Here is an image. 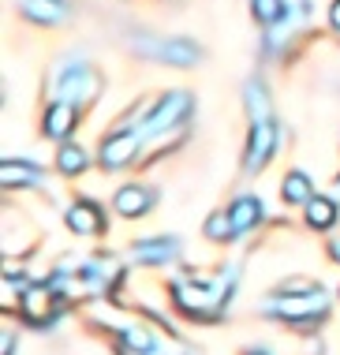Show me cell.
I'll return each mask as SVG.
<instances>
[{
	"mask_svg": "<svg viewBox=\"0 0 340 355\" xmlns=\"http://www.w3.org/2000/svg\"><path fill=\"white\" fill-rule=\"evenodd\" d=\"M236 277H239V270L228 266V270L213 273L210 281H176L172 284V295H176V303L187 314H194V318H213L228 303L232 288H236Z\"/></svg>",
	"mask_w": 340,
	"mask_h": 355,
	"instance_id": "cell-1",
	"label": "cell"
},
{
	"mask_svg": "<svg viewBox=\"0 0 340 355\" xmlns=\"http://www.w3.org/2000/svg\"><path fill=\"white\" fill-rule=\"evenodd\" d=\"M329 311V300L322 292H303V295H273L266 303V314L269 318H280V322H314Z\"/></svg>",
	"mask_w": 340,
	"mask_h": 355,
	"instance_id": "cell-2",
	"label": "cell"
},
{
	"mask_svg": "<svg viewBox=\"0 0 340 355\" xmlns=\"http://www.w3.org/2000/svg\"><path fill=\"white\" fill-rule=\"evenodd\" d=\"M97 86H101V79H97V71L90 68V64L67 60L64 68L56 71V101L83 105V101H90L97 94Z\"/></svg>",
	"mask_w": 340,
	"mask_h": 355,
	"instance_id": "cell-3",
	"label": "cell"
},
{
	"mask_svg": "<svg viewBox=\"0 0 340 355\" xmlns=\"http://www.w3.org/2000/svg\"><path fill=\"white\" fill-rule=\"evenodd\" d=\"M131 45L150 60H164V64H176V68H191L198 60V45L183 42V37H153V34H139L131 37Z\"/></svg>",
	"mask_w": 340,
	"mask_h": 355,
	"instance_id": "cell-4",
	"label": "cell"
},
{
	"mask_svg": "<svg viewBox=\"0 0 340 355\" xmlns=\"http://www.w3.org/2000/svg\"><path fill=\"white\" fill-rule=\"evenodd\" d=\"M187 112H191V98L183 90H172V94H164V98L158 101V109H153L150 116L135 128V135H139V139H153V135H161V131L176 128Z\"/></svg>",
	"mask_w": 340,
	"mask_h": 355,
	"instance_id": "cell-5",
	"label": "cell"
},
{
	"mask_svg": "<svg viewBox=\"0 0 340 355\" xmlns=\"http://www.w3.org/2000/svg\"><path fill=\"white\" fill-rule=\"evenodd\" d=\"M277 150V123H255L250 128V139H247V153H243V172H258L266 165L269 157H273Z\"/></svg>",
	"mask_w": 340,
	"mask_h": 355,
	"instance_id": "cell-6",
	"label": "cell"
},
{
	"mask_svg": "<svg viewBox=\"0 0 340 355\" xmlns=\"http://www.w3.org/2000/svg\"><path fill=\"white\" fill-rule=\"evenodd\" d=\"M176 254H180V243H176V239H169V236L131 243V258H135V262H142V266H161V262H169V258H176Z\"/></svg>",
	"mask_w": 340,
	"mask_h": 355,
	"instance_id": "cell-7",
	"label": "cell"
},
{
	"mask_svg": "<svg viewBox=\"0 0 340 355\" xmlns=\"http://www.w3.org/2000/svg\"><path fill=\"white\" fill-rule=\"evenodd\" d=\"M139 135H135V128L131 131H124V135H116V139H109L101 146V165L105 168H120V165H128L131 161V153L139 150Z\"/></svg>",
	"mask_w": 340,
	"mask_h": 355,
	"instance_id": "cell-8",
	"label": "cell"
},
{
	"mask_svg": "<svg viewBox=\"0 0 340 355\" xmlns=\"http://www.w3.org/2000/svg\"><path fill=\"white\" fill-rule=\"evenodd\" d=\"M23 15L37 26H53V23H64L67 19V4L64 0H19Z\"/></svg>",
	"mask_w": 340,
	"mask_h": 355,
	"instance_id": "cell-9",
	"label": "cell"
},
{
	"mask_svg": "<svg viewBox=\"0 0 340 355\" xmlns=\"http://www.w3.org/2000/svg\"><path fill=\"white\" fill-rule=\"evenodd\" d=\"M112 206L120 209L124 217H142L146 209L153 206V191L150 187H135V184L120 187V191H116V198H112Z\"/></svg>",
	"mask_w": 340,
	"mask_h": 355,
	"instance_id": "cell-10",
	"label": "cell"
},
{
	"mask_svg": "<svg viewBox=\"0 0 340 355\" xmlns=\"http://www.w3.org/2000/svg\"><path fill=\"white\" fill-rule=\"evenodd\" d=\"M67 225H71L79 236H97L105 228V214L94 202H75L71 209H67Z\"/></svg>",
	"mask_w": 340,
	"mask_h": 355,
	"instance_id": "cell-11",
	"label": "cell"
},
{
	"mask_svg": "<svg viewBox=\"0 0 340 355\" xmlns=\"http://www.w3.org/2000/svg\"><path fill=\"white\" fill-rule=\"evenodd\" d=\"M75 120H79V105H71V101H56L53 109L45 112V135L64 139L67 131L75 128Z\"/></svg>",
	"mask_w": 340,
	"mask_h": 355,
	"instance_id": "cell-12",
	"label": "cell"
},
{
	"mask_svg": "<svg viewBox=\"0 0 340 355\" xmlns=\"http://www.w3.org/2000/svg\"><path fill=\"white\" fill-rule=\"evenodd\" d=\"M243 101H247V112H250V128H255V123H269V120H273V109H269V94H266V86H262L258 79L247 83V90H243Z\"/></svg>",
	"mask_w": 340,
	"mask_h": 355,
	"instance_id": "cell-13",
	"label": "cell"
},
{
	"mask_svg": "<svg viewBox=\"0 0 340 355\" xmlns=\"http://www.w3.org/2000/svg\"><path fill=\"white\" fill-rule=\"evenodd\" d=\"M49 303H53V292H49V288H26V295H23V318L34 322V325H45L49 318H53Z\"/></svg>",
	"mask_w": 340,
	"mask_h": 355,
	"instance_id": "cell-14",
	"label": "cell"
},
{
	"mask_svg": "<svg viewBox=\"0 0 340 355\" xmlns=\"http://www.w3.org/2000/svg\"><path fill=\"white\" fill-rule=\"evenodd\" d=\"M42 168L34 165H23V161H4V168H0V180H4V187H42Z\"/></svg>",
	"mask_w": 340,
	"mask_h": 355,
	"instance_id": "cell-15",
	"label": "cell"
},
{
	"mask_svg": "<svg viewBox=\"0 0 340 355\" xmlns=\"http://www.w3.org/2000/svg\"><path fill=\"white\" fill-rule=\"evenodd\" d=\"M228 217H232V232L239 236V232H247V228H255V220L262 217V202H258V198H250V195H243V198L232 202Z\"/></svg>",
	"mask_w": 340,
	"mask_h": 355,
	"instance_id": "cell-16",
	"label": "cell"
},
{
	"mask_svg": "<svg viewBox=\"0 0 340 355\" xmlns=\"http://www.w3.org/2000/svg\"><path fill=\"white\" fill-rule=\"evenodd\" d=\"M280 195H284V202H291V206H307L310 198H314L310 176H303V172H288L284 184H280Z\"/></svg>",
	"mask_w": 340,
	"mask_h": 355,
	"instance_id": "cell-17",
	"label": "cell"
},
{
	"mask_svg": "<svg viewBox=\"0 0 340 355\" xmlns=\"http://www.w3.org/2000/svg\"><path fill=\"white\" fill-rule=\"evenodd\" d=\"M250 8H255L262 26H277L288 15V0H250Z\"/></svg>",
	"mask_w": 340,
	"mask_h": 355,
	"instance_id": "cell-18",
	"label": "cell"
},
{
	"mask_svg": "<svg viewBox=\"0 0 340 355\" xmlns=\"http://www.w3.org/2000/svg\"><path fill=\"white\" fill-rule=\"evenodd\" d=\"M307 220L314 228H329L337 220V206L329 202V198H310L307 202Z\"/></svg>",
	"mask_w": 340,
	"mask_h": 355,
	"instance_id": "cell-19",
	"label": "cell"
},
{
	"mask_svg": "<svg viewBox=\"0 0 340 355\" xmlns=\"http://www.w3.org/2000/svg\"><path fill=\"white\" fill-rule=\"evenodd\" d=\"M56 168H60L64 176H75V172H83V168H86V150H83V146H60Z\"/></svg>",
	"mask_w": 340,
	"mask_h": 355,
	"instance_id": "cell-20",
	"label": "cell"
},
{
	"mask_svg": "<svg viewBox=\"0 0 340 355\" xmlns=\"http://www.w3.org/2000/svg\"><path fill=\"white\" fill-rule=\"evenodd\" d=\"M206 236L210 239H232V236H236V232H232V217L228 214H213L206 220Z\"/></svg>",
	"mask_w": 340,
	"mask_h": 355,
	"instance_id": "cell-21",
	"label": "cell"
},
{
	"mask_svg": "<svg viewBox=\"0 0 340 355\" xmlns=\"http://www.w3.org/2000/svg\"><path fill=\"white\" fill-rule=\"evenodd\" d=\"M329 23H333V26H337V34H340V0L333 4V12H329Z\"/></svg>",
	"mask_w": 340,
	"mask_h": 355,
	"instance_id": "cell-22",
	"label": "cell"
},
{
	"mask_svg": "<svg viewBox=\"0 0 340 355\" xmlns=\"http://www.w3.org/2000/svg\"><path fill=\"white\" fill-rule=\"evenodd\" d=\"M333 258H340V239H333Z\"/></svg>",
	"mask_w": 340,
	"mask_h": 355,
	"instance_id": "cell-23",
	"label": "cell"
},
{
	"mask_svg": "<svg viewBox=\"0 0 340 355\" xmlns=\"http://www.w3.org/2000/svg\"><path fill=\"white\" fill-rule=\"evenodd\" d=\"M247 355H266V352H247Z\"/></svg>",
	"mask_w": 340,
	"mask_h": 355,
	"instance_id": "cell-24",
	"label": "cell"
},
{
	"mask_svg": "<svg viewBox=\"0 0 340 355\" xmlns=\"http://www.w3.org/2000/svg\"><path fill=\"white\" fill-rule=\"evenodd\" d=\"M333 191H337V195H340V180H337V187H333Z\"/></svg>",
	"mask_w": 340,
	"mask_h": 355,
	"instance_id": "cell-25",
	"label": "cell"
}]
</instances>
